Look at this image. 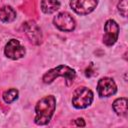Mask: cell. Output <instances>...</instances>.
I'll list each match as a JSON object with an SVG mask.
<instances>
[{
	"instance_id": "9c48e42d",
	"label": "cell",
	"mask_w": 128,
	"mask_h": 128,
	"mask_svg": "<svg viewBox=\"0 0 128 128\" xmlns=\"http://www.w3.org/2000/svg\"><path fill=\"white\" fill-rule=\"evenodd\" d=\"M24 30L27 37L34 44H40L42 40V34L40 28L32 21H28L24 24Z\"/></svg>"
},
{
	"instance_id": "4fadbf2b",
	"label": "cell",
	"mask_w": 128,
	"mask_h": 128,
	"mask_svg": "<svg viewBox=\"0 0 128 128\" xmlns=\"http://www.w3.org/2000/svg\"><path fill=\"white\" fill-rule=\"evenodd\" d=\"M18 97V90L15 89V88H11V89H8L6 90L4 93H3V100L6 102V103H12L14 100H16Z\"/></svg>"
},
{
	"instance_id": "8fae6325",
	"label": "cell",
	"mask_w": 128,
	"mask_h": 128,
	"mask_svg": "<svg viewBox=\"0 0 128 128\" xmlns=\"http://www.w3.org/2000/svg\"><path fill=\"white\" fill-rule=\"evenodd\" d=\"M113 109L117 115L126 116L127 115V99L125 97L116 99L113 102Z\"/></svg>"
},
{
	"instance_id": "5b68a950",
	"label": "cell",
	"mask_w": 128,
	"mask_h": 128,
	"mask_svg": "<svg viewBox=\"0 0 128 128\" xmlns=\"http://www.w3.org/2000/svg\"><path fill=\"white\" fill-rule=\"evenodd\" d=\"M104 31H105V34L103 37V42L108 46L113 45L117 41L118 35H119L118 24L112 19L107 20L104 25Z\"/></svg>"
},
{
	"instance_id": "ba28073f",
	"label": "cell",
	"mask_w": 128,
	"mask_h": 128,
	"mask_svg": "<svg viewBox=\"0 0 128 128\" xmlns=\"http://www.w3.org/2000/svg\"><path fill=\"white\" fill-rule=\"evenodd\" d=\"M97 91H98L99 96H101V97H109V96H112L113 94L116 93L117 86H116V84H115L113 79L108 78V77H104V78H101L98 81Z\"/></svg>"
},
{
	"instance_id": "52a82bcc",
	"label": "cell",
	"mask_w": 128,
	"mask_h": 128,
	"mask_svg": "<svg viewBox=\"0 0 128 128\" xmlns=\"http://www.w3.org/2000/svg\"><path fill=\"white\" fill-rule=\"evenodd\" d=\"M4 53L8 58L17 60L25 55V48L20 44V42L17 39H11L6 44Z\"/></svg>"
},
{
	"instance_id": "5bb4252c",
	"label": "cell",
	"mask_w": 128,
	"mask_h": 128,
	"mask_svg": "<svg viewBox=\"0 0 128 128\" xmlns=\"http://www.w3.org/2000/svg\"><path fill=\"white\" fill-rule=\"evenodd\" d=\"M118 10L124 17L127 16V0H120L118 3Z\"/></svg>"
},
{
	"instance_id": "3957f363",
	"label": "cell",
	"mask_w": 128,
	"mask_h": 128,
	"mask_svg": "<svg viewBox=\"0 0 128 128\" xmlns=\"http://www.w3.org/2000/svg\"><path fill=\"white\" fill-rule=\"evenodd\" d=\"M93 101V92L87 87H78L72 96V105L77 109L88 107Z\"/></svg>"
},
{
	"instance_id": "7c38bea8",
	"label": "cell",
	"mask_w": 128,
	"mask_h": 128,
	"mask_svg": "<svg viewBox=\"0 0 128 128\" xmlns=\"http://www.w3.org/2000/svg\"><path fill=\"white\" fill-rule=\"evenodd\" d=\"M60 7L59 0H42L41 2V9L44 13L50 14L58 10Z\"/></svg>"
},
{
	"instance_id": "9a60e30c",
	"label": "cell",
	"mask_w": 128,
	"mask_h": 128,
	"mask_svg": "<svg viewBox=\"0 0 128 128\" xmlns=\"http://www.w3.org/2000/svg\"><path fill=\"white\" fill-rule=\"evenodd\" d=\"M91 67H92V64H90V66L86 69V73H85V74H86V76H87V77H90L91 75H93V74H94V72H93V70L91 69Z\"/></svg>"
},
{
	"instance_id": "7a4b0ae2",
	"label": "cell",
	"mask_w": 128,
	"mask_h": 128,
	"mask_svg": "<svg viewBox=\"0 0 128 128\" xmlns=\"http://www.w3.org/2000/svg\"><path fill=\"white\" fill-rule=\"evenodd\" d=\"M59 76L64 77L66 80V84L70 85L73 82V80L76 76V73L72 68L65 66V65H60V66H57L56 68L49 70L47 73H45L43 76V82L51 83L52 81L55 80V78H57Z\"/></svg>"
},
{
	"instance_id": "2e32d148",
	"label": "cell",
	"mask_w": 128,
	"mask_h": 128,
	"mask_svg": "<svg viewBox=\"0 0 128 128\" xmlns=\"http://www.w3.org/2000/svg\"><path fill=\"white\" fill-rule=\"evenodd\" d=\"M76 125L77 126H85V122L82 118H78V119H76Z\"/></svg>"
},
{
	"instance_id": "30bf717a",
	"label": "cell",
	"mask_w": 128,
	"mask_h": 128,
	"mask_svg": "<svg viewBox=\"0 0 128 128\" xmlns=\"http://www.w3.org/2000/svg\"><path fill=\"white\" fill-rule=\"evenodd\" d=\"M16 18L15 10L10 6H3L0 8V20L4 23L12 22Z\"/></svg>"
},
{
	"instance_id": "6da1fadb",
	"label": "cell",
	"mask_w": 128,
	"mask_h": 128,
	"mask_svg": "<svg viewBox=\"0 0 128 128\" xmlns=\"http://www.w3.org/2000/svg\"><path fill=\"white\" fill-rule=\"evenodd\" d=\"M56 108V100L52 95L45 96L38 101L35 107V123L38 125L48 124Z\"/></svg>"
},
{
	"instance_id": "8992f818",
	"label": "cell",
	"mask_w": 128,
	"mask_h": 128,
	"mask_svg": "<svg viewBox=\"0 0 128 128\" xmlns=\"http://www.w3.org/2000/svg\"><path fill=\"white\" fill-rule=\"evenodd\" d=\"M97 0H70V6L79 15L92 12L97 6Z\"/></svg>"
},
{
	"instance_id": "277c9868",
	"label": "cell",
	"mask_w": 128,
	"mask_h": 128,
	"mask_svg": "<svg viewBox=\"0 0 128 128\" xmlns=\"http://www.w3.org/2000/svg\"><path fill=\"white\" fill-rule=\"evenodd\" d=\"M54 25L61 31L65 32H70L73 31L76 24L74 18L67 12H60L58 13L54 19H53Z\"/></svg>"
}]
</instances>
